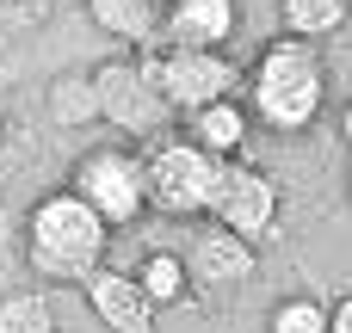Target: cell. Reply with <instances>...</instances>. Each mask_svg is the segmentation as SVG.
<instances>
[{
    "mask_svg": "<svg viewBox=\"0 0 352 333\" xmlns=\"http://www.w3.org/2000/svg\"><path fill=\"white\" fill-rule=\"evenodd\" d=\"M87 12H93V25L105 31V37H118V43H155V6L148 0H87Z\"/></svg>",
    "mask_w": 352,
    "mask_h": 333,
    "instance_id": "4fadbf2b",
    "label": "cell"
},
{
    "mask_svg": "<svg viewBox=\"0 0 352 333\" xmlns=\"http://www.w3.org/2000/svg\"><path fill=\"white\" fill-rule=\"evenodd\" d=\"M346 6H352V0H346Z\"/></svg>",
    "mask_w": 352,
    "mask_h": 333,
    "instance_id": "ffe728a7",
    "label": "cell"
},
{
    "mask_svg": "<svg viewBox=\"0 0 352 333\" xmlns=\"http://www.w3.org/2000/svg\"><path fill=\"white\" fill-rule=\"evenodd\" d=\"M248 111L235 105V99H217V105H204V111H186V142H198L204 154H217V161H235L241 154V142H248Z\"/></svg>",
    "mask_w": 352,
    "mask_h": 333,
    "instance_id": "8fae6325",
    "label": "cell"
},
{
    "mask_svg": "<svg viewBox=\"0 0 352 333\" xmlns=\"http://www.w3.org/2000/svg\"><path fill=\"white\" fill-rule=\"evenodd\" d=\"M87 303H93V315L105 321V333H161L148 297L136 290L130 272H105V266H99V272L87 278Z\"/></svg>",
    "mask_w": 352,
    "mask_h": 333,
    "instance_id": "30bf717a",
    "label": "cell"
},
{
    "mask_svg": "<svg viewBox=\"0 0 352 333\" xmlns=\"http://www.w3.org/2000/svg\"><path fill=\"white\" fill-rule=\"evenodd\" d=\"M136 68L161 93L167 111H204L217 99H235V87H241V68L223 49H161V43H142Z\"/></svg>",
    "mask_w": 352,
    "mask_h": 333,
    "instance_id": "3957f363",
    "label": "cell"
},
{
    "mask_svg": "<svg viewBox=\"0 0 352 333\" xmlns=\"http://www.w3.org/2000/svg\"><path fill=\"white\" fill-rule=\"evenodd\" d=\"M0 333H56V315L37 290H12L0 297Z\"/></svg>",
    "mask_w": 352,
    "mask_h": 333,
    "instance_id": "9a60e30c",
    "label": "cell"
},
{
    "mask_svg": "<svg viewBox=\"0 0 352 333\" xmlns=\"http://www.w3.org/2000/svg\"><path fill=\"white\" fill-rule=\"evenodd\" d=\"M148 6H155V12H161V6H167V0H148Z\"/></svg>",
    "mask_w": 352,
    "mask_h": 333,
    "instance_id": "d6986e66",
    "label": "cell"
},
{
    "mask_svg": "<svg viewBox=\"0 0 352 333\" xmlns=\"http://www.w3.org/2000/svg\"><path fill=\"white\" fill-rule=\"evenodd\" d=\"M68 192L105 222V229H136L142 216H148V192H142V154H130V148H93V154H80L74 161V179H68Z\"/></svg>",
    "mask_w": 352,
    "mask_h": 333,
    "instance_id": "5b68a950",
    "label": "cell"
},
{
    "mask_svg": "<svg viewBox=\"0 0 352 333\" xmlns=\"http://www.w3.org/2000/svg\"><path fill=\"white\" fill-rule=\"evenodd\" d=\"M130 278H136V290L148 297V309H155V315L192 297V278H186V260H179V253H148Z\"/></svg>",
    "mask_w": 352,
    "mask_h": 333,
    "instance_id": "7c38bea8",
    "label": "cell"
},
{
    "mask_svg": "<svg viewBox=\"0 0 352 333\" xmlns=\"http://www.w3.org/2000/svg\"><path fill=\"white\" fill-rule=\"evenodd\" d=\"M229 161L204 154L198 142H161L155 154H142V192H148V210L155 216H204L210 198H217V179H223Z\"/></svg>",
    "mask_w": 352,
    "mask_h": 333,
    "instance_id": "277c9868",
    "label": "cell"
},
{
    "mask_svg": "<svg viewBox=\"0 0 352 333\" xmlns=\"http://www.w3.org/2000/svg\"><path fill=\"white\" fill-rule=\"evenodd\" d=\"M272 333H328V309L316 297H285L272 309Z\"/></svg>",
    "mask_w": 352,
    "mask_h": 333,
    "instance_id": "2e32d148",
    "label": "cell"
},
{
    "mask_svg": "<svg viewBox=\"0 0 352 333\" xmlns=\"http://www.w3.org/2000/svg\"><path fill=\"white\" fill-rule=\"evenodd\" d=\"M87 87H93V117H105V124H118V130H130V136H148V130L167 117L161 93L142 80L136 62H105V68H93Z\"/></svg>",
    "mask_w": 352,
    "mask_h": 333,
    "instance_id": "52a82bcc",
    "label": "cell"
},
{
    "mask_svg": "<svg viewBox=\"0 0 352 333\" xmlns=\"http://www.w3.org/2000/svg\"><path fill=\"white\" fill-rule=\"evenodd\" d=\"M105 241L111 229L62 185V192H43L25 216V253H31V272L56 278V284H87L99 266H105Z\"/></svg>",
    "mask_w": 352,
    "mask_h": 333,
    "instance_id": "6da1fadb",
    "label": "cell"
},
{
    "mask_svg": "<svg viewBox=\"0 0 352 333\" xmlns=\"http://www.w3.org/2000/svg\"><path fill=\"white\" fill-rule=\"evenodd\" d=\"M278 179L266 173V167H248V161H229L223 167V179H217V198H210V222L217 229H229V235H241L248 247H260V241H272V222H278Z\"/></svg>",
    "mask_w": 352,
    "mask_h": 333,
    "instance_id": "8992f818",
    "label": "cell"
},
{
    "mask_svg": "<svg viewBox=\"0 0 352 333\" xmlns=\"http://www.w3.org/2000/svg\"><path fill=\"white\" fill-rule=\"evenodd\" d=\"M248 99H254V117L278 136H297L316 124L322 99H328V68L316 56V43L303 37H278L260 49V62L248 68Z\"/></svg>",
    "mask_w": 352,
    "mask_h": 333,
    "instance_id": "7a4b0ae2",
    "label": "cell"
},
{
    "mask_svg": "<svg viewBox=\"0 0 352 333\" xmlns=\"http://www.w3.org/2000/svg\"><path fill=\"white\" fill-rule=\"evenodd\" d=\"M241 25L235 0H167L155 19V43L161 49H223Z\"/></svg>",
    "mask_w": 352,
    "mask_h": 333,
    "instance_id": "ba28073f",
    "label": "cell"
},
{
    "mask_svg": "<svg viewBox=\"0 0 352 333\" xmlns=\"http://www.w3.org/2000/svg\"><path fill=\"white\" fill-rule=\"evenodd\" d=\"M328 333H352V297H340V303L328 309Z\"/></svg>",
    "mask_w": 352,
    "mask_h": 333,
    "instance_id": "e0dca14e",
    "label": "cell"
},
{
    "mask_svg": "<svg viewBox=\"0 0 352 333\" xmlns=\"http://www.w3.org/2000/svg\"><path fill=\"white\" fill-rule=\"evenodd\" d=\"M340 142H346V148H352V105H346V111H340Z\"/></svg>",
    "mask_w": 352,
    "mask_h": 333,
    "instance_id": "ac0fdd59",
    "label": "cell"
},
{
    "mask_svg": "<svg viewBox=\"0 0 352 333\" xmlns=\"http://www.w3.org/2000/svg\"><path fill=\"white\" fill-rule=\"evenodd\" d=\"M346 0H278V19H285V37H303V43H316V37H328V31H340L346 25Z\"/></svg>",
    "mask_w": 352,
    "mask_h": 333,
    "instance_id": "5bb4252c",
    "label": "cell"
},
{
    "mask_svg": "<svg viewBox=\"0 0 352 333\" xmlns=\"http://www.w3.org/2000/svg\"><path fill=\"white\" fill-rule=\"evenodd\" d=\"M179 260H186V278H192V284H210V290H241V284L254 278V266H260V247H248L241 235H229V229L204 222Z\"/></svg>",
    "mask_w": 352,
    "mask_h": 333,
    "instance_id": "9c48e42d",
    "label": "cell"
}]
</instances>
